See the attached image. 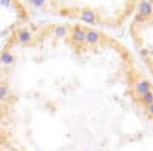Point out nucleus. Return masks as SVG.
I'll list each match as a JSON object with an SVG mask.
<instances>
[]
</instances>
